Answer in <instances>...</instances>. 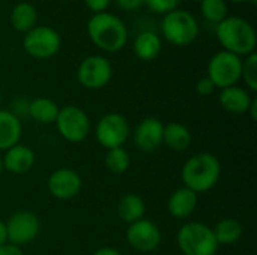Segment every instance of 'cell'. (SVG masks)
<instances>
[{
	"instance_id": "obj_1",
	"label": "cell",
	"mask_w": 257,
	"mask_h": 255,
	"mask_svg": "<svg viewBox=\"0 0 257 255\" xmlns=\"http://www.w3.org/2000/svg\"><path fill=\"white\" fill-rule=\"evenodd\" d=\"M221 177V164L212 153L203 152L187 159L182 167L181 179L184 186L196 194L211 191Z\"/></svg>"
},
{
	"instance_id": "obj_2",
	"label": "cell",
	"mask_w": 257,
	"mask_h": 255,
	"mask_svg": "<svg viewBox=\"0 0 257 255\" xmlns=\"http://www.w3.org/2000/svg\"><path fill=\"white\" fill-rule=\"evenodd\" d=\"M87 33L90 41L102 51L116 53L122 50L128 41V30L125 23L110 14H95L87 23Z\"/></svg>"
},
{
	"instance_id": "obj_3",
	"label": "cell",
	"mask_w": 257,
	"mask_h": 255,
	"mask_svg": "<svg viewBox=\"0 0 257 255\" xmlns=\"http://www.w3.org/2000/svg\"><path fill=\"white\" fill-rule=\"evenodd\" d=\"M217 39L223 45L224 51L236 56H248L256 48V30L241 17H227L217 24Z\"/></svg>"
},
{
	"instance_id": "obj_4",
	"label": "cell",
	"mask_w": 257,
	"mask_h": 255,
	"mask_svg": "<svg viewBox=\"0 0 257 255\" xmlns=\"http://www.w3.org/2000/svg\"><path fill=\"white\" fill-rule=\"evenodd\" d=\"M176 240L184 255H215L220 248L212 228L196 221L182 225L178 231Z\"/></svg>"
},
{
	"instance_id": "obj_5",
	"label": "cell",
	"mask_w": 257,
	"mask_h": 255,
	"mask_svg": "<svg viewBox=\"0 0 257 255\" xmlns=\"http://www.w3.org/2000/svg\"><path fill=\"white\" fill-rule=\"evenodd\" d=\"M163 36L176 47H187L199 36V24L193 14L175 9L164 15L161 23Z\"/></svg>"
},
{
	"instance_id": "obj_6",
	"label": "cell",
	"mask_w": 257,
	"mask_h": 255,
	"mask_svg": "<svg viewBox=\"0 0 257 255\" xmlns=\"http://www.w3.org/2000/svg\"><path fill=\"white\" fill-rule=\"evenodd\" d=\"M242 59L229 51L215 53L208 63V78L215 84L217 89H226L236 86L241 80Z\"/></svg>"
},
{
	"instance_id": "obj_7",
	"label": "cell",
	"mask_w": 257,
	"mask_h": 255,
	"mask_svg": "<svg viewBox=\"0 0 257 255\" xmlns=\"http://www.w3.org/2000/svg\"><path fill=\"white\" fill-rule=\"evenodd\" d=\"M62 39L57 30L48 26H35L24 35V51L35 59H51L60 50Z\"/></svg>"
},
{
	"instance_id": "obj_8",
	"label": "cell",
	"mask_w": 257,
	"mask_h": 255,
	"mask_svg": "<svg viewBox=\"0 0 257 255\" xmlns=\"http://www.w3.org/2000/svg\"><path fill=\"white\" fill-rule=\"evenodd\" d=\"M56 128L62 138L69 143H81L90 132V119L84 110L75 105H66L59 110Z\"/></svg>"
},
{
	"instance_id": "obj_9",
	"label": "cell",
	"mask_w": 257,
	"mask_h": 255,
	"mask_svg": "<svg viewBox=\"0 0 257 255\" xmlns=\"http://www.w3.org/2000/svg\"><path fill=\"white\" fill-rule=\"evenodd\" d=\"M130 135V123L125 116L119 113H108L102 116L95 126V138L107 150L123 147Z\"/></svg>"
},
{
	"instance_id": "obj_10",
	"label": "cell",
	"mask_w": 257,
	"mask_h": 255,
	"mask_svg": "<svg viewBox=\"0 0 257 255\" xmlns=\"http://www.w3.org/2000/svg\"><path fill=\"white\" fill-rule=\"evenodd\" d=\"M5 224L8 243L18 248L32 243L41 233V221L38 215L30 210H18L12 213Z\"/></svg>"
},
{
	"instance_id": "obj_11",
	"label": "cell",
	"mask_w": 257,
	"mask_h": 255,
	"mask_svg": "<svg viewBox=\"0 0 257 255\" xmlns=\"http://www.w3.org/2000/svg\"><path fill=\"white\" fill-rule=\"evenodd\" d=\"M113 77V68L108 59L102 56L86 57L77 71V78L84 89L99 90L105 87Z\"/></svg>"
},
{
	"instance_id": "obj_12",
	"label": "cell",
	"mask_w": 257,
	"mask_h": 255,
	"mask_svg": "<svg viewBox=\"0 0 257 255\" xmlns=\"http://www.w3.org/2000/svg\"><path fill=\"white\" fill-rule=\"evenodd\" d=\"M161 230L149 219H140L128 225L126 242L139 252H152L161 245Z\"/></svg>"
},
{
	"instance_id": "obj_13",
	"label": "cell",
	"mask_w": 257,
	"mask_h": 255,
	"mask_svg": "<svg viewBox=\"0 0 257 255\" xmlns=\"http://www.w3.org/2000/svg\"><path fill=\"white\" fill-rule=\"evenodd\" d=\"M83 186L81 176L72 168H57L47 179L48 192L57 200L75 198Z\"/></svg>"
},
{
	"instance_id": "obj_14",
	"label": "cell",
	"mask_w": 257,
	"mask_h": 255,
	"mask_svg": "<svg viewBox=\"0 0 257 255\" xmlns=\"http://www.w3.org/2000/svg\"><path fill=\"white\" fill-rule=\"evenodd\" d=\"M163 132L164 123L157 117H146L143 119L134 129V144L139 150L151 153L161 147L163 144Z\"/></svg>"
},
{
	"instance_id": "obj_15",
	"label": "cell",
	"mask_w": 257,
	"mask_h": 255,
	"mask_svg": "<svg viewBox=\"0 0 257 255\" xmlns=\"http://www.w3.org/2000/svg\"><path fill=\"white\" fill-rule=\"evenodd\" d=\"M3 170L12 174H26L35 165V153L24 144H15L5 152L2 158Z\"/></svg>"
},
{
	"instance_id": "obj_16",
	"label": "cell",
	"mask_w": 257,
	"mask_h": 255,
	"mask_svg": "<svg viewBox=\"0 0 257 255\" xmlns=\"http://www.w3.org/2000/svg\"><path fill=\"white\" fill-rule=\"evenodd\" d=\"M197 203H199V194H196L194 191L182 186V188L176 189L169 197L167 210L173 218L185 219V218L191 216L196 212Z\"/></svg>"
},
{
	"instance_id": "obj_17",
	"label": "cell",
	"mask_w": 257,
	"mask_h": 255,
	"mask_svg": "<svg viewBox=\"0 0 257 255\" xmlns=\"http://www.w3.org/2000/svg\"><path fill=\"white\" fill-rule=\"evenodd\" d=\"M218 101H220V105L227 113L245 114V113H248V108H250L253 98L250 96L248 90H245L239 86H230V87L221 89Z\"/></svg>"
},
{
	"instance_id": "obj_18",
	"label": "cell",
	"mask_w": 257,
	"mask_h": 255,
	"mask_svg": "<svg viewBox=\"0 0 257 255\" xmlns=\"http://www.w3.org/2000/svg\"><path fill=\"white\" fill-rule=\"evenodd\" d=\"M21 134L23 126L20 119L8 110H0V152H6L18 144Z\"/></svg>"
},
{
	"instance_id": "obj_19",
	"label": "cell",
	"mask_w": 257,
	"mask_h": 255,
	"mask_svg": "<svg viewBox=\"0 0 257 255\" xmlns=\"http://www.w3.org/2000/svg\"><path fill=\"white\" fill-rule=\"evenodd\" d=\"M193 137L190 129L179 123V122H170L164 125L163 132V144H166L169 149L175 152H184L191 146Z\"/></svg>"
},
{
	"instance_id": "obj_20",
	"label": "cell",
	"mask_w": 257,
	"mask_h": 255,
	"mask_svg": "<svg viewBox=\"0 0 257 255\" xmlns=\"http://www.w3.org/2000/svg\"><path fill=\"white\" fill-rule=\"evenodd\" d=\"M145 213H146V203L140 195L130 192L120 197L117 203V215L123 222H126L128 225L137 222L145 218Z\"/></svg>"
},
{
	"instance_id": "obj_21",
	"label": "cell",
	"mask_w": 257,
	"mask_h": 255,
	"mask_svg": "<svg viewBox=\"0 0 257 255\" xmlns=\"http://www.w3.org/2000/svg\"><path fill=\"white\" fill-rule=\"evenodd\" d=\"M133 48H134L136 56L140 60H145V62L155 60L163 50L161 38L155 32H142L136 38Z\"/></svg>"
},
{
	"instance_id": "obj_22",
	"label": "cell",
	"mask_w": 257,
	"mask_h": 255,
	"mask_svg": "<svg viewBox=\"0 0 257 255\" xmlns=\"http://www.w3.org/2000/svg\"><path fill=\"white\" fill-rule=\"evenodd\" d=\"M215 240L220 246H230L241 240L244 234L242 224L235 218H224L217 222V225L212 228Z\"/></svg>"
},
{
	"instance_id": "obj_23",
	"label": "cell",
	"mask_w": 257,
	"mask_h": 255,
	"mask_svg": "<svg viewBox=\"0 0 257 255\" xmlns=\"http://www.w3.org/2000/svg\"><path fill=\"white\" fill-rule=\"evenodd\" d=\"M38 21V11L29 2L17 3L11 11V24L17 32L27 33L36 26Z\"/></svg>"
},
{
	"instance_id": "obj_24",
	"label": "cell",
	"mask_w": 257,
	"mask_h": 255,
	"mask_svg": "<svg viewBox=\"0 0 257 255\" xmlns=\"http://www.w3.org/2000/svg\"><path fill=\"white\" fill-rule=\"evenodd\" d=\"M59 107L50 98H35L29 104V116L41 123V125H51L56 122L59 114Z\"/></svg>"
},
{
	"instance_id": "obj_25",
	"label": "cell",
	"mask_w": 257,
	"mask_h": 255,
	"mask_svg": "<svg viewBox=\"0 0 257 255\" xmlns=\"http://www.w3.org/2000/svg\"><path fill=\"white\" fill-rule=\"evenodd\" d=\"M130 165H131V158H130V153L123 147H116V149L107 150L105 167L110 173L123 174L128 171Z\"/></svg>"
},
{
	"instance_id": "obj_26",
	"label": "cell",
	"mask_w": 257,
	"mask_h": 255,
	"mask_svg": "<svg viewBox=\"0 0 257 255\" xmlns=\"http://www.w3.org/2000/svg\"><path fill=\"white\" fill-rule=\"evenodd\" d=\"M200 9H202V15L214 24H218L224 18H227L226 0H202Z\"/></svg>"
},
{
	"instance_id": "obj_27",
	"label": "cell",
	"mask_w": 257,
	"mask_h": 255,
	"mask_svg": "<svg viewBox=\"0 0 257 255\" xmlns=\"http://www.w3.org/2000/svg\"><path fill=\"white\" fill-rule=\"evenodd\" d=\"M241 78L245 81L247 87L251 92L257 90V54L251 53L242 60V69H241Z\"/></svg>"
},
{
	"instance_id": "obj_28",
	"label": "cell",
	"mask_w": 257,
	"mask_h": 255,
	"mask_svg": "<svg viewBox=\"0 0 257 255\" xmlns=\"http://www.w3.org/2000/svg\"><path fill=\"white\" fill-rule=\"evenodd\" d=\"M181 0H145V5L155 14H169L178 8Z\"/></svg>"
},
{
	"instance_id": "obj_29",
	"label": "cell",
	"mask_w": 257,
	"mask_h": 255,
	"mask_svg": "<svg viewBox=\"0 0 257 255\" xmlns=\"http://www.w3.org/2000/svg\"><path fill=\"white\" fill-rule=\"evenodd\" d=\"M215 84L208 78V77H203L197 81L196 84V92L200 95V96H209L215 92Z\"/></svg>"
},
{
	"instance_id": "obj_30",
	"label": "cell",
	"mask_w": 257,
	"mask_h": 255,
	"mask_svg": "<svg viewBox=\"0 0 257 255\" xmlns=\"http://www.w3.org/2000/svg\"><path fill=\"white\" fill-rule=\"evenodd\" d=\"M84 3L92 12L101 14V12H107V8L110 6L111 0H84Z\"/></svg>"
},
{
	"instance_id": "obj_31",
	"label": "cell",
	"mask_w": 257,
	"mask_h": 255,
	"mask_svg": "<svg viewBox=\"0 0 257 255\" xmlns=\"http://www.w3.org/2000/svg\"><path fill=\"white\" fill-rule=\"evenodd\" d=\"M116 5L119 6V9L126 11V12H133L140 9L145 5V0H116Z\"/></svg>"
},
{
	"instance_id": "obj_32",
	"label": "cell",
	"mask_w": 257,
	"mask_h": 255,
	"mask_svg": "<svg viewBox=\"0 0 257 255\" xmlns=\"http://www.w3.org/2000/svg\"><path fill=\"white\" fill-rule=\"evenodd\" d=\"M0 255H24V252L21 251V248L6 243V245L0 246Z\"/></svg>"
},
{
	"instance_id": "obj_33",
	"label": "cell",
	"mask_w": 257,
	"mask_h": 255,
	"mask_svg": "<svg viewBox=\"0 0 257 255\" xmlns=\"http://www.w3.org/2000/svg\"><path fill=\"white\" fill-rule=\"evenodd\" d=\"M93 255H123L119 249L116 248H111V246H102V248H98Z\"/></svg>"
},
{
	"instance_id": "obj_34",
	"label": "cell",
	"mask_w": 257,
	"mask_h": 255,
	"mask_svg": "<svg viewBox=\"0 0 257 255\" xmlns=\"http://www.w3.org/2000/svg\"><path fill=\"white\" fill-rule=\"evenodd\" d=\"M8 243V231H6V224L5 221L0 219V246Z\"/></svg>"
},
{
	"instance_id": "obj_35",
	"label": "cell",
	"mask_w": 257,
	"mask_h": 255,
	"mask_svg": "<svg viewBox=\"0 0 257 255\" xmlns=\"http://www.w3.org/2000/svg\"><path fill=\"white\" fill-rule=\"evenodd\" d=\"M248 113H250L251 119H253V120H256L257 119V99L256 98H253V101H251V104H250V108H248Z\"/></svg>"
},
{
	"instance_id": "obj_36",
	"label": "cell",
	"mask_w": 257,
	"mask_h": 255,
	"mask_svg": "<svg viewBox=\"0 0 257 255\" xmlns=\"http://www.w3.org/2000/svg\"><path fill=\"white\" fill-rule=\"evenodd\" d=\"M230 2H233V3H245L248 0H230Z\"/></svg>"
},
{
	"instance_id": "obj_37",
	"label": "cell",
	"mask_w": 257,
	"mask_h": 255,
	"mask_svg": "<svg viewBox=\"0 0 257 255\" xmlns=\"http://www.w3.org/2000/svg\"><path fill=\"white\" fill-rule=\"evenodd\" d=\"M2 171H3V162H2V156H0V174H2Z\"/></svg>"
},
{
	"instance_id": "obj_38",
	"label": "cell",
	"mask_w": 257,
	"mask_h": 255,
	"mask_svg": "<svg viewBox=\"0 0 257 255\" xmlns=\"http://www.w3.org/2000/svg\"><path fill=\"white\" fill-rule=\"evenodd\" d=\"M248 2H251L253 5H256V3H257V0H248Z\"/></svg>"
},
{
	"instance_id": "obj_39",
	"label": "cell",
	"mask_w": 257,
	"mask_h": 255,
	"mask_svg": "<svg viewBox=\"0 0 257 255\" xmlns=\"http://www.w3.org/2000/svg\"><path fill=\"white\" fill-rule=\"evenodd\" d=\"M193 2H202V0H193Z\"/></svg>"
}]
</instances>
